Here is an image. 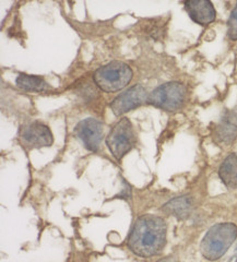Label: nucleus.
<instances>
[{
    "mask_svg": "<svg viewBox=\"0 0 237 262\" xmlns=\"http://www.w3.org/2000/svg\"><path fill=\"white\" fill-rule=\"evenodd\" d=\"M167 227L160 216L146 214L139 217L128 236V247L142 258L157 256L165 247Z\"/></svg>",
    "mask_w": 237,
    "mask_h": 262,
    "instance_id": "1",
    "label": "nucleus"
},
{
    "mask_svg": "<svg viewBox=\"0 0 237 262\" xmlns=\"http://www.w3.org/2000/svg\"><path fill=\"white\" fill-rule=\"evenodd\" d=\"M237 238V227L233 223H219L212 226L200 244L202 256L216 261L230 249Z\"/></svg>",
    "mask_w": 237,
    "mask_h": 262,
    "instance_id": "2",
    "label": "nucleus"
},
{
    "mask_svg": "<svg viewBox=\"0 0 237 262\" xmlns=\"http://www.w3.org/2000/svg\"><path fill=\"white\" fill-rule=\"evenodd\" d=\"M133 75V70L128 64L121 61H112L97 69L93 80L102 91L114 93L126 88L132 81Z\"/></svg>",
    "mask_w": 237,
    "mask_h": 262,
    "instance_id": "3",
    "label": "nucleus"
},
{
    "mask_svg": "<svg viewBox=\"0 0 237 262\" xmlns=\"http://www.w3.org/2000/svg\"><path fill=\"white\" fill-rule=\"evenodd\" d=\"M187 89L179 82H167L158 86L149 95L148 104L166 112H176L185 105Z\"/></svg>",
    "mask_w": 237,
    "mask_h": 262,
    "instance_id": "4",
    "label": "nucleus"
},
{
    "mask_svg": "<svg viewBox=\"0 0 237 262\" xmlns=\"http://www.w3.org/2000/svg\"><path fill=\"white\" fill-rule=\"evenodd\" d=\"M136 141L137 138L134 126L126 117H122L114 125L107 138H106V144H107L114 158L117 160L124 158L135 146Z\"/></svg>",
    "mask_w": 237,
    "mask_h": 262,
    "instance_id": "5",
    "label": "nucleus"
},
{
    "mask_svg": "<svg viewBox=\"0 0 237 262\" xmlns=\"http://www.w3.org/2000/svg\"><path fill=\"white\" fill-rule=\"evenodd\" d=\"M20 140L28 149H40L51 146L54 142V137L47 125L40 121H30L21 126Z\"/></svg>",
    "mask_w": 237,
    "mask_h": 262,
    "instance_id": "6",
    "label": "nucleus"
},
{
    "mask_svg": "<svg viewBox=\"0 0 237 262\" xmlns=\"http://www.w3.org/2000/svg\"><path fill=\"white\" fill-rule=\"evenodd\" d=\"M148 101L149 95L146 93L145 89L142 85L138 84L128 89L127 91L117 96L111 103V108L116 116H119V115L125 114L129 111L140 107L144 104H148Z\"/></svg>",
    "mask_w": 237,
    "mask_h": 262,
    "instance_id": "7",
    "label": "nucleus"
},
{
    "mask_svg": "<svg viewBox=\"0 0 237 262\" xmlns=\"http://www.w3.org/2000/svg\"><path fill=\"white\" fill-rule=\"evenodd\" d=\"M75 134L88 150L97 151L103 137V125L95 118H85L76 126Z\"/></svg>",
    "mask_w": 237,
    "mask_h": 262,
    "instance_id": "8",
    "label": "nucleus"
},
{
    "mask_svg": "<svg viewBox=\"0 0 237 262\" xmlns=\"http://www.w3.org/2000/svg\"><path fill=\"white\" fill-rule=\"evenodd\" d=\"M237 137V110H227L213 130V140L221 146L230 145Z\"/></svg>",
    "mask_w": 237,
    "mask_h": 262,
    "instance_id": "9",
    "label": "nucleus"
},
{
    "mask_svg": "<svg viewBox=\"0 0 237 262\" xmlns=\"http://www.w3.org/2000/svg\"><path fill=\"white\" fill-rule=\"evenodd\" d=\"M184 6L190 19L200 26H208L216 20V9L208 0H189L185 2Z\"/></svg>",
    "mask_w": 237,
    "mask_h": 262,
    "instance_id": "10",
    "label": "nucleus"
},
{
    "mask_svg": "<svg viewBox=\"0 0 237 262\" xmlns=\"http://www.w3.org/2000/svg\"><path fill=\"white\" fill-rule=\"evenodd\" d=\"M193 208V202L190 196L182 195L169 200L163 206L162 210L166 214L175 216L178 220H186L190 216Z\"/></svg>",
    "mask_w": 237,
    "mask_h": 262,
    "instance_id": "11",
    "label": "nucleus"
},
{
    "mask_svg": "<svg viewBox=\"0 0 237 262\" xmlns=\"http://www.w3.org/2000/svg\"><path fill=\"white\" fill-rule=\"evenodd\" d=\"M219 176L226 187H237V154H230L222 162L219 168Z\"/></svg>",
    "mask_w": 237,
    "mask_h": 262,
    "instance_id": "12",
    "label": "nucleus"
},
{
    "mask_svg": "<svg viewBox=\"0 0 237 262\" xmlns=\"http://www.w3.org/2000/svg\"><path fill=\"white\" fill-rule=\"evenodd\" d=\"M15 83L21 90L28 92H48L52 90V86L43 78L24 73L18 76Z\"/></svg>",
    "mask_w": 237,
    "mask_h": 262,
    "instance_id": "13",
    "label": "nucleus"
},
{
    "mask_svg": "<svg viewBox=\"0 0 237 262\" xmlns=\"http://www.w3.org/2000/svg\"><path fill=\"white\" fill-rule=\"evenodd\" d=\"M227 36L232 40H237V4L227 22Z\"/></svg>",
    "mask_w": 237,
    "mask_h": 262,
    "instance_id": "14",
    "label": "nucleus"
},
{
    "mask_svg": "<svg viewBox=\"0 0 237 262\" xmlns=\"http://www.w3.org/2000/svg\"><path fill=\"white\" fill-rule=\"evenodd\" d=\"M159 262H176V261L173 258H165V259H163V260H161Z\"/></svg>",
    "mask_w": 237,
    "mask_h": 262,
    "instance_id": "15",
    "label": "nucleus"
},
{
    "mask_svg": "<svg viewBox=\"0 0 237 262\" xmlns=\"http://www.w3.org/2000/svg\"><path fill=\"white\" fill-rule=\"evenodd\" d=\"M235 262H237V249H236V255H235Z\"/></svg>",
    "mask_w": 237,
    "mask_h": 262,
    "instance_id": "16",
    "label": "nucleus"
}]
</instances>
